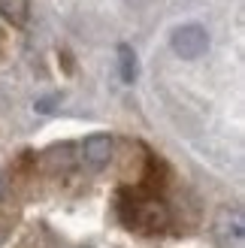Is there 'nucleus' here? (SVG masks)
Wrapping results in <instances>:
<instances>
[{"label": "nucleus", "instance_id": "nucleus-1", "mask_svg": "<svg viewBox=\"0 0 245 248\" xmlns=\"http://www.w3.org/2000/svg\"><path fill=\"white\" fill-rule=\"evenodd\" d=\"M130 227L142 233H161L169 227V209L161 200H137L130 203Z\"/></svg>", "mask_w": 245, "mask_h": 248}, {"label": "nucleus", "instance_id": "nucleus-2", "mask_svg": "<svg viewBox=\"0 0 245 248\" xmlns=\"http://www.w3.org/2000/svg\"><path fill=\"white\" fill-rule=\"evenodd\" d=\"M215 245L218 248H245V221H242V212L233 206H224L215 218Z\"/></svg>", "mask_w": 245, "mask_h": 248}, {"label": "nucleus", "instance_id": "nucleus-3", "mask_svg": "<svg viewBox=\"0 0 245 248\" xmlns=\"http://www.w3.org/2000/svg\"><path fill=\"white\" fill-rule=\"evenodd\" d=\"M173 52L185 61H197L200 55H206L209 48V33H206L200 24H182L173 31Z\"/></svg>", "mask_w": 245, "mask_h": 248}, {"label": "nucleus", "instance_id": "nucleus-4", "mask_svg": "<svg viewBox=\"0 0 245 248\" xmlns=\"http://www.w3.org/2000/svg\"><path fill=\"white\" fill-rule=\"evenodd\" d=\"M112 157V136L106 133H91L82 142V164L88 170H103Z\"/></svg>", "mask_w": 245, "mask_h": 248}, {"label": "nucleus", "instance_id": "nucleus-5", "mask_svg": "<svg viewBox=\"0 0 245 248\" xmlns=\"http://www.w3.org/2000/svg\"><path fill=\"white\" fill-rule=\"evenodd\" d=\"M118 76L124 85H133L139 76V64H137V52L127 46V43H121L118 46Z\"/></svg>", "mask_w": 245, "mask_h": 248}, {"label": "nucleus", "instance_id": "nucleus-6", "mask_svg": "<svg viewBox=\"0 0 245 248\" xmlns=\"http://www.w3.org/2000/svg\"><path fill=\"white\" fill-rule=\"evenodd\" d=\"M0 16L12 21L15 28H21L31 18V0H0Z\"/></svg>", "mask_w": 245, "mask_h": 248}, {"label": "nucleus", "instance_id": "nucleus-7", "mask_svg": "<svg viewBox=\"0 0 245 248\" xmlns=\"http://www.w3.org/2000/svg\"><path fill=\"white\" fill-rule=\"evenodd\" d=\"M3 191H6V179H3V172H0V197H3Z\"/></svg>", "mask_w": 245, "mask_h": 248}]
</instances>
